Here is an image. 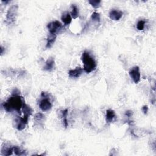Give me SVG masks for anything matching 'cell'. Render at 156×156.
Masks as SVG:
<instances>
[{
  "instance_id": "cell-1",
  "label": "cell",
  "mask_w": 156,
  "mask_h": 156,
  "mask_svg": "<svg viewBox=\"0 0 156 156\" xmlns=\"http://www.w3.org/2000/svg\"><path fill=\"white\" fill-rule=\"evenodd\" d=\"M24 102H23L22 97L18 94L13 93L12 96L10 97L8 100L3 104L4 109L8 112H11L15 110L20 112V110L23 108Z\"/></svg>"
},
{
  "instance_id": "cell-2",
  "label": "cell",
  "mask_w": 156,
  "mask_h": 156,
  "mask_svg": "<svg viewBox=\"0 0 156 156\" xmlns=\"http://www.w3.org/2000/svg\"><path fill=\"white\" fill-rule=\"evenodd\" d=\"M81 60L84 64V70L87 73H90L96 70V61L89 52L84 51L81 56Z\"/></svg>"
},
{
  "instance_id": "cell-3",
  "label": "cell",
  "mask_w": 156,
  "mask_h": 156,
  "mask_svg": "<svg viewBox=\"0 0 156 156\" xmlns=\"http://www.w3.org/2000/svg\"><path fill=\"white\" fill-rule=\"evenodd\" d=\"M18 6L17 5H13L8 9L6 14L7 22L9 24L14 23L17 16Z\"/></svg>"
},
{
  "instance_id": "cell-4",
  "label": "cell",
  "mask_w": 156,
  "mask_h": 156,
  "mask_svg": "<svg viewBox=\"0 0 156 156\" xmlns=\"http://www.w3.org/2000/svg\"><path fill=\"white\" fill-rule=\"evenodd\" d=\"M47 27L49 34L57 35L56 34L58 33L62 30V25L59 21H54V22L49 23Z\"/></svg>"
},
{
  "instance_id": "cell-5",
  "label": "cell",
  "mask_w": 156,
  "mask_h": 156,
  "mask_svg": "<svg viewBox=\"0 0 156 156\" xmlns=\"http://www.w3.org/2000/svg\"><path fill=\"white\" fill-rule=\"evenodd\" d=\"M129 76L131 77V79L133 80L134 83L138 84L140 81V68L138 66H136L133 67L129 71Z\"/></svg>"
},
{
  "instance_id": "cell-6",
  "label": "cell",
  "mask_w": 156,
  "mask_h": 156,
  "mask_svg": "<svg viewBox=\"0 0 156 156\" xmlns=\"http://www.w3.org/2000/svg\"><path fill=\"white\" fill-rule=\"evenodd\" d=\"M39 108L43 112L48 111L51 109L52 104L48 97H44V99L40 101Z\"/></svg>"
},
{
  "instance_id": "cell-7",
  "label": "cell",
  "mask_w": 156,
  "mask_h": 156,
  "mask_svg": "<svg viewBox=\"0 0 156 156\" xmlns=\"http://www.w3.org/2000/svg\"><path fill=\"white\" fill-rule=\"evenodd\" d=\"M123 13L121 11L112 9L110 11L109 16L111 20L118 21L122 18V17H123Z\"/></svg>"
},
{
  "instance_id": "cell-8",
  "label": "cell",
  "mask_w": 156,
  "mask_h": 156,
  "mask_svg": "<svg viewBox=\"0 0 156 156\" xmlns=\"http://www.w3.org/2000/svg\"><path fill=\"white\" fill-rule=\"evenodd\" d=\"M83 72L82 68L81 67H77L74 70H70L68 72V75L70 77L77 78L81 76Z\"/></svg>"
},
{
  "instance_id": "cell-9",
  "label": "cell",
  "mask_w": 156,
  "mask_h": 156,
  "mask_svg": "<svg viewBox=\"0 0 156 156\" xmlns=\"http://www.w3.org/2000/svg\"><path fill=\"white\" fill-rule=\"evenodd\" d=\"M28 122V119H26L25 118H18L17 121V128L18 131H22L23 130Z\"/></svg>"
},
{
  "instance_id": "cell-10",
  "label": "cell",
  "mask_w": 156,
  "mask_h": 156,
  "mask_svg": "<svg viewBox=\"0 0 156 156\" xmlns=\"http://www.w3.org/2000/svg\"><path fill=\"white\" fill-rule=\"evenodd\" d=\"M54 65V59L53 58H49L45 63V65L44 67V70L45 71L51 72V71L53 70Z\"/></svg>"
},
{
  "instance_id": "cell-11",
  "label": "cell",
  "mask_w": 156,
  "mask_h": 156,
  "mask_svg": "<svg viewBox=\"0 0 156 156\" xmlns=\"http://www.w3.org/2000/svg\"><path fill=\"white\" fill-rule=\"evenodd\" d=\"M22 108H23V111L24 113V118L28 119L30 116L31 115V114H32V109H31V108L30 107V105H28L27 104H25V103H23Z\"/></svg>"
},
{
  "instance_id": "cell-12",
  "label": "cell",
  "mask_w": 156,
  "mask_h": 156,
  "mask_svg": "<svg viewBox=\"0 0 156 156\" xmlns=\"http://www.w3.org/2000/svg\"><path fill=\"white\" fill-rule=\"evenodd\" d=\"M13 152V147H12L11 146L4 145V146H3L1 150V153L4 155L9 156L12 154Z\"/></svg>"
},
{
  "instance_id": "cell-13",
  "label": "cell",
  "mask_w": 156,
  "mask_h": 156,
  "mask_svg": "<svg viewBox=\"0 0 156 156\" xmlns=\"http://www.w3.org/2000/svg\"><path fill=\"white\" fill-rule=\"evenodd\" d=\"M61 19L65 25H70L72 21V17L68 12L63 13L62 15Z\"/></svg>"
},
{
  "instance_id": "cell-14",
  "label": "cell",
  "mask_w": 156,
  "mask_h": 156,
  "mask_svg": "<svg viewBox=\"0 0 156 156\" xmlns=\"http://www.w3.org/2000/svg\"><path fill=\"white\" fill-rule=\"evenodd\" d=\"M106 122L107 123H111L115 117V112L112 109L106 110Z\"/></svg>"
},
{
  "instance_id": "cell-15",
  "label": "cell",
  "mask_w": 156,
  "mask_h": 156,
  "mask_svg": "<svg viewBox=\"0 0 156 156\" xmlns=\"http://www.w3.org/2000/svg\"><path fill=\"white\" fill-rule=\"evenodd\" d=\"M56 37H57V35L56 34H49V35H48V37L47 38V43L46 45V48H49L51 47V46L53 45V44L56 41Z\"/></svg>"
},
{
  "instance_id": "cell-16",
  "label": "cell",
  "mask_w": 156,
  "mask_h": 156,
  "mask_svg": "<svg viewBox=\"0 0 156 156\" xmlns=\"http://www.w3.org/2000/svg\"><path fill=\"white\" fill-rule=\"evenodd\" d=\"M71 9H72V11H71V16H72V17H73L74 19H76L79 17V9H78L76 5L72 4L71 6Z\"/></svg>"
},
{
  "instance_id": "cell-17",
  "label": "cell",
  "mask_w": 156,
  "mask_h": 156,
  "mask_svg": "<svg viewBox=\"0 0 156 156\" xmlns=\"http://www.w3.org/2000/svg\"><path fill=\"white\" fill-rule=\"evenodd\" d=\"M68 113V110L67 109L62 111V115L63 117V123L65 127H67L68 126V122L67 120Z\"/></svg>"
},
{
  "instance_id": "cell-18",
  "label": "cell",
  "mask_w": 156,
  "mask_h": 156,
  "mask_svg": "<svg viewBox=\"0 0 156 156\" xmlns=\"http://www.w3.org/2000/svg\"><path fill=\"white\" fill-rule=\"evenodd\" d=\"M89 3L93 6L95 9H97L100 7L101 1H100V0H90V1H89Z\"/></svg>"
},
{
  "instance_id": "cell-19",
  "label": "cell",
  "mask_w": 156,
  "mask_h": 156,
  "mask_svg": "<svg viewBox=\"0 0 156 156\" xmlns=\"http://www.w3.org/2000/svg\"><path fill=\"white\" fill-rule=\"evenodd\" d=\"M91 20L93 21V22H98V23H100V13H98V12H93V13H92V15L91 16Z\"/></svg>"
},
{
  "instance_id": "cell-20",
  "label": "cell",
  "mask_w": 156,
  "mask_h": 156,
  "mask_svg": "<svg viewBox=\"0 0 156 156\" xmlns=\"http://www.w3.org/2000/svg\"><path fill=\"white\" fill-rule=\"evenodd\" d=\"M13 152L16 155H26L25 151L21 150V149L18 146H13Z\"/></svg>"
},
{
  "instance_id": "cell-21",
  "label": "cell",
  "mask_w": 156,
  "mask_h": 156,
  "mask_svg": "<svg viewBox=\"0 0 156 156\" xmlns=\"http://www.w3.org/2000/svg\"><path fill=\"white\" fill-rule=\"evenodd\" d=\"M145 22L143 20H140L139 22L137 23V29L139 30V31H142L144 30L145 28Z\"/></svg>"
},
{
  "instance_id": "cell-22",
  "label": "cell",
  "mask_w": 156,
  "mask_h": 156,
  "mask_svg": "<svg viewBox=\"0 0 156 156\" xmlns=\"http://www.w3.org/2000/svg\"><path fill=\"white\" fill-rule=\"evenodd\" d=\"M45 116L44 115V114H42L41 113H37L35 114V117H34V119L36 122H41L42 120L44 119Z\"/></svg>"
},
{
  "instance_id": "cell-23",
  "label": "cell",
  "mask_w": 156,
  "mask_h": 156,
  "mask_svg": "<svg viewBox=\"0 0 156 156\" xmlns=\"http://www.w3.org/2000/svg\"><path fill=\"white\" fill-rule=\"evenodd\" d=\"M141 110H142L143 112L145 113V114H146V113H148V108L147 105H144L142 107V108H141Z\"/></svg>"
},
{
  "instance_id": "cell-24",
  "label": "cell",
  "mask_w": 156,
  "mask_h": 156,
  "mask_svg": "<svg viewBox=\"0 0 156 156\" xmlns=\"http://www.w3.org/2000/svg\"><path fill=\"white\" fill-rule=\"evenodd\" d=\"M126 115L127 117H131L132 116V112H131V111H127L126 113Z\"/></svg>"
}]
</instances>
